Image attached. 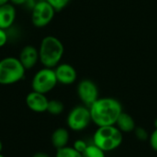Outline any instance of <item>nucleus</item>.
<instances>
[{
  "instance_id": "obj_17",
  "label": "nucleus",
  "mask_w": 157,
  "mask_h": 157,
  "mask_svg": "<svg viewBox=\"0 0 157 157\" xmlns=\"http://www.w3.org/2000/svg\"><path fill=\"white\" fill-rule=\"evenodd\" d=\"M55 157H82V154L77 152L73 146H65L57 149Z\"/></svg>"
},
{
  "instance_id": "obj_18",
  "label": "nucleus",
  "mask_w": 157,
  "mask_h": 157,
  "mask_svg": "<svg viewBox=\"0 0 157 157\" xmlns=\"http://www.w3.org/2000/svg\"><path fill=\"white\" fill-rule=\"evenodd\" d=\"M53 8L56 12L62 11L70 3L71 0H46Z\"/></svg>"
},
{
  "instance_id": "obj_25",
  "label": "nucleus",
  "mask_w": 157,
  "mask_h": 157,
  "mask_svg": "<svg viewBox=\"0 0 157 157\" xmlns=\"http://www.w3.org/2000/svg\"><path fill=\"white\" fill-rule=\"evenodd\" d=\"M32 157H51L48 154L46 153H43V152H39V153H36L34 154Z\"/></svg>"
},
{
  "instance_id": "obj_22",
  "label": "nucleus",
  "mask_w": 157,
  "mask_h": 157,
  "mask_svg": "<svg viewBox=\"0 0 157 157\" xmlns=\"http://www.w3.org/2000/svg\"><path fill=\"white\" fill-rule=\"evenodd\" d=\"M8 40V34L6 29H0V48L4 47Z\"/></svg>"
},
{
  "instance_id": "obj_21",
  "label": "nucleus",
  "mask_w": 157,
  "mask_h": 157,
  "mask_svg": "<svg viewBox=\"0 0 157 157\" xmlns=\"http://www.w3.org/2000/svg\"><path fill=\"white\" fill-rule=\"evenodd\" d=\"M148 141H149V144H150L151 148L155 152H157V129H155L152 132V133L149 136Z\"/></svg>"
},
{
  "instance_id": "obj_12",
  "label": "nucleus",
  "mask_w": 157,
  "mask_h": 157,
  "mask_svg": "<svg viewBox=\"0 0 157 157\" xmlns=\"http://www.w3.org/2000/svg\"><path fill=\"white\" fill-rule=\"evenodd\" d=\"M17 10L14 5L11 3L0 6V29H10L16 20Z\"/></svg>"
},
{
  "instance_id": "obj_24",
  "label": "nucleus",
  "mask_w": 157,
  "mask_h": 157,
  "mask_svg": "<svg viewBox=\"0 0 157 157\" xmlns=\"http://www.w3.org/2000/svg\"><path fill=\"white\" fill-rule=\"evenodd\" d=\"M41 1H43V0H28V3H27L26 6H29V7H30V9H31L35 5H37L38 3H40Z\"/></svg>"
},
{
  "instance_id": "obj_7",
  "label": "nucleus",
  "mask_w": 157,
  "mask_h": 157,
  "mask_svg": "<svg viewBox=\"0 0 157 157\" xmlns=\"http://www.w3.org/2000/svg\"><path fill=\"white\" fill-rule=\"evenodd\" d=\"M56 11L46 1L43 0L31 8V23L36 28H44L53 19Z\"/></svg>"
},
{
  "instance_id": "obj_8",
  "label": "nucleus",
  "mask_w": 157,
  "mask_h": 157,
  "mask_svg": "<svg viewBox=\"0 0 157 157\" xmlns=\"http://www.w3.org/2000/svg\"><path fill=\"white\" fill-rule=\"evenodd\" d=\"M76 93L83 105L88 108L99 98L98 87L90 79L81 80L77 85Z\"/></svg>"
},
{
  "instance_id": "obj_10",
  "label": "nucleus",
  "mask_w": 157,
  "mask_h": 157,
  "mask_svg": "<svg viewBox=\"0 0 157 157\" xmlns=\"http://www.w3.org/2000/svg\"><path fill=\"white\" fill-rule=\"evenodd\" d=\"M25 102L27 107L33 112L42 113L47 111L49 99L46 95L32 90L26 96Z\"/></svg>"
},
{
  "instance_id": "obj_3",
  "label": "nucleus",
  "mask_w": 157,
  "mask_h": 157,
  "mask_svg": "<svg viewBox=\"0 0 157 157\" xmlns=\"http://www.w3.org/2000/svg\"><path fill=\"white\" fill-rule=\"evenodd\" d=\"M123 142V133L115 126L98 127L92 137V144L105 153L117 150Z\"/></svg>"
},
{
  "instance_id": "obj_6",
  "label": "nucleus",
  "mask_w": 157,
  "mask_h": 157,
  "mask_svg": "<svg viewBox=\"0 0 157 157\" xmlns=\"http://www.w3.org/2000/svg\"><path fill=\"white\" fill-rule=\"evenodd\" d=\"M92 122L89 108L85 105H78L73 108L67 115L66 123L73 132H83Z\"/></svg>"
},
{
  "instance_id": "obj_11",
  "label": "nucleus",
  "mask_w": 157,
  "mask_h": 157,
  "mask_svg": "<svg viewBox=\"0 0 157 157\" xmlns=\"http://www.w3.org/2000/svg\"><path fill=\"white\" fill-rule=\"evenodd\" d=\"M17 58L26 70H30L40 62L39 50L33 45H26L20 50Z\"/></svg>"
},
{
  "instance_id": "obj_4",
  "label": "nucleus",
  "mask_w": 157,
  "mask_h": 157,
  "mask_svg": "<svg viewBox=\"0 0 157 157\" xmlns=\"http://www.w3.org/2000/svg\"><path fill=\"white\" fill-rule=\"evenodd\" d=\"M26 69L17 57L7 56L0 60V85L10 86L24 79Z\"/></svg>"
},
{
  "instance_id": "obj_9",
  "label": "nucleus",
  "mask_w": 157,
  "mask_h": 157,
  "mask_svg": "<svg viewBox=\"0 0 157 157\" xmlns=\"http://www.w3.org/2000/svg\"><path fill=\"white\" fill-rule=\"evenodd\" d=\"M54 72L56 75L58 84L70 86L73 85L77 79V72L75 68L70 63H59L54 68Z\"/></svg>"
},
{
  "instance_id": "obj_5",
  "label": "nucleus",
  "mask_w": 157,
  "mask_h": 157,
  "mask_svg": "<svg viewBox=\"0 0 157 157\" xmlns=\"http://www.w3.org/2000/svg\"><path fill=\"white\" fill-rule=\"evenodd\" d=\"M58 81L53 68L43 67L36 72L31 80V88L33 91L48 94L55 88Z\"/></svg>"
},
{
  "instance_id": "obj_15",
  "label": "nucleus",
  "mask_w": 157,
  "mask_h": 157,
  "mask_svg": "<svg viewBox=\"0 0 157 157\" xmlns=\"http://www.w3.org/2000/svg\"><path fill=\"white\" fill-rule=\"evenodd\" d=\"M64 110V105L62 101L58 99H52L49 100L47 112L52 116H59Z\"/></svg>"
},
{
  "instance_id": "obj_2",
  "label": "nucleus",
  "mask_w": 157,
  "mask_h": 157,
  "mask_svg": "<svg viewBox=\"0 0 157 157\" xmlns=\"http://www.w3.org/2000/svg\"><path fill=\"white\" fill-rule=\"evenodd\" d=\"M40 63L43 67L55 68L61 61L64 54V46L63 42L55 36L48 35L45 36L38 48Z\"/></svg>"
},
{
  "instance_id": "obj_16",
  "label": "nucleus",
  "mask_w": 157,
  "mask_h": 157,
  "mask_svg": "<svg viewBox=\"0 0 157 157\" xmlns=\"http://www.w3.org/2000/svg\"><path fill=\"white\" fill-rule=\"evenodd\" d=\"M82 157H106V153L94 144H90L82 153Z\"/></svg>"
},
{
  "instance_id": "obj_29",
  "label": "nucleus",
  "mask_w": 157,
  "mask_h": 157,
  "mask_svg": "<svg viewBox=\"0 0 157 157\" xmlns=\"http://www.w3.org/2000/svg\"><path fill=\"white\" fill-rule=\"evenodd\" d=\"M0 157H5V156H4V155H3L2 154H0Z\"/></svg>"
},
{
  "instance_id": "obj_23",
  "label": "nucleus",
  "mask_w": 157,
  "mask_h": 157,
  "mask_svg": "<svg viewBox=\"0 0 157 157\" xmlns=\"http://www.w3.org/2000/svg\"><path fill=\"white\" fill-rule=\"evenodd\" d=\"M10 3L14 6H26L28 0H10Z\"/></svg>"
},
{
  "instance_id": "obj_14",
  "label": "nucleus",
  "mask_w": 157,
  "mask_h": 157,
  "mask_svg": "<svg viewBox=\"0 0 157 157\" xmlns=\"http://www.w3.org/2000/svg\"><path fill=\"white\" fill-rule=\"evenodd\" d=\"M115 126L122 132V133H130V132H133V131L135 130L136 126V122L135 120L132 118V115H130L127 112L122 111L121 114L119 116Z\"/></svg>"
},
{
  "instance_id": "obj_1",
  "label": "nucleus",
  "mask_w": 157,
  "mask_h": 157,
  "mask_svg": "<svg viewBox=\"0 0 157 157\" xmlns=\"http://www.w3.org/2000/svg\"><path fill=\"white\" fill-rule=\"evenodd\" d=\"M92 122L98 127L115 125L123 111L121 103L114 98H98L90 107Z\"/></svg>"
},
{
  "instance_id": "obj_27",
  "label": "nucleus",
  "mask_w": 157,
  "mask_h": 157,
  "mask_svg": "<svg viewBox=\"0 0 157 157\" xmlns=\"http://www.w3.org/2000/svg\"><path fill=\"white\" fill-rule=\"evenodd\" d=\"M154 127H155V129H157V119H155L154 121Z\"/></svg>"
},
{
  "instance_id": "obj_19",
  "label": "nucleus",
  "mask_w": 157,
  "mask_h": 157,
  "mask_svg": "<svg viewBox=\"0 0 157 157\" xmlns=\"http://www.w3.org/2000/svg\"><path fill=\"white\" fill-rule=\"evenodd\" d=\"M133 133L139 141H143V142L148 140L150 136L146 129L144 127H136L135 130L133 131Z\"/></svg>"
},
{
  "instance_id": "obj_13",
  "label": "nucleus",
  "mask_w": 157,
  "mask_h": 157,
  "mask_svg": "<svg viewBox=\"0 0 157 157\" xmlns=\"http://www.w3.org/2000/svg\"><path fill=\"white\" fill-rule=\"evenodd\" d=\"M70 140V133L67 129L60 127L53 131L51 136V142L54 148L60 149L68 145Z\"/></svg>"
},
{
  "instance_id": "obj_26",
  "label": "nucleus",
  "mask_w": 157,
  "mask_h": 157,
  "mask_svg": "<svg viewBox=\"0 0 157 157\" xmlns=\"http://www.w3.org/2000/svg\"><path fill=\"white\" fill-rule=\"evenodd\" d=\"M9 3H10V0H0V6H5V5L9 4Z\"/></svg>"
},
{
  "instance_id": "obj_20",
  "label": "nucleus",
  "mask_w": 157,
  "mask_h": 157,
  "mask_svg": "<svg viewBox=\"0 0 157 157\" xmlns=\"http://www.w3.org/2000/svg\"><path fill=\"white\" fill-rule=\"evenodd\" d=\"M88 146V144L86 141L85 140H82V139H78L76 141L74 142V144H73V147L77 151L79 152L80 154H82Z\"/></svg>"
},
{
  "instance_id": "obj_28",
  "label": "nucleus",
  "mask_w": 157,
  "mask_h": 157,
  "mask_svg": "<svg viewBox=\"0 0 157 157\" xmlns=\"http://www.w3.org/2000/svg\"><path fill=\"white\" fill-rule=\"evenodd\" d=\"M2 150H3V144H2V142L0 141V154L2 153Z\"/></svg>"
}]
</instances>
